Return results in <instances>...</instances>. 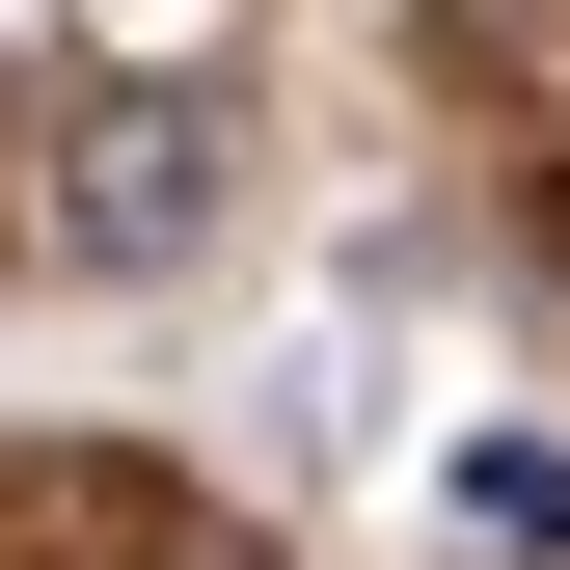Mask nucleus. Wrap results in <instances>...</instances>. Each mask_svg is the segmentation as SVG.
Here are the masks:
<instances>
[{
	"label": "nucleus",
	"instance_id": "nucleus-1",
	"mask_svg": "<svg viewBox=\"0 0 570 570\" xmlns=\"http://www.w3.org/2000/svg\"><path fill=\"white\" fill-rule=\"evenodd\" d=\"M218 164H245L218 82H109L82 136H55V245H82V272H190V245H218Z\"/></svg>",
	"mask_w": 570,
	"mask_h": 570
},
{
	"label": "nucleus",
	"instance_id": "nucleus-2",
	"mask_svg": "<svg viewBox=\"0 0 570 570\" xmlns=\"http://www.w3.org/2000/svg\"><path fill=\"white\" fill-rule=\"evenodd\" d=\"M435 82H489V109L570 136V0H435Z\"/></svg>",
	"mask_w": 570,
	"mask_h": 570
}]
</instances>
